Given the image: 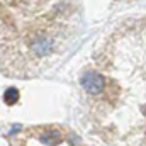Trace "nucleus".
Segmentation results:
<instances>
[{
  "label": "nucleus",
  "instance_id": "1",
  "mask_svg": "<svg viewBox=\"0 0 146 146\" xmlns=\"http://www.w3.org/2000/svg\"><path fill=\"white\" fill-rule=\"evenodd\" d=\"M80 85L83 87L85 92H88L92 95H97L104 88V78L95 72H87L83 73V76L80 78Z\"/></svg>",
  "mask_w": 146,
  "mask_h": 146
},
{
  "label": "nucleus",
  "instance_id": "2",
  "mask_svg": "<svg viewBox=\"0 0 146 146\" xmlns=\"http://www.w3.org/2000/svg\"><path fill=\"white\" fill-rule=\"evenodd\" d=\"M33 51L36 53L37 56H44L51 51V41L46 37H37L36 41L33 42Z\"/></svg>",
  "mask_w": 146,
  "mask_h": 146
},
{
  "label": "nucleus",
  "instance_id": "3",
  "mask_svg": "<svg viewBox=\"0 0 146 146\" xmlns=\"http://www.w3.org/2000/svg\"><path fill=\"white\" fill-rule=\"evenodd\" d=\"M39 139H41V143L49 145V146H54V145H58V143H61V136H60L58 131H46L44 134H41Z\"/></svg>",
  "mask_w": 146,
  "mask_h": 146
},
{
  "label": "nucleus",
  "instance_id": "4",
  "mask_svg": "<svg viewBox=\"0 0 146 146\" xmlns=\"http://www.w3.org/2000/svg\"><path fill=\"white\" fill-rule=\"evenodd\" d=\"M3 100H5V104L14 106V104L19 100V90H17V88H14V87L7 88V90H5V94H3Z\"/></svg>",
  "mask_w": 146,
  "mask_h": 146
}]
</instances>
